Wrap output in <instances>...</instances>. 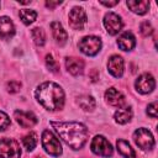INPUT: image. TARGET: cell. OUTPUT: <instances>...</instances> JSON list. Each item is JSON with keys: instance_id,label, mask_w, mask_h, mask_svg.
Here are the masks:
<instances>
[{"instance_id": "cell-13", "label": "cell", "mask_w": 158, "mask_h": 158, "mask_svg": "<svg viewBox=\"0 0 158 158\" xmlns=\"http://www.w3.org/2000/svg\"><path fill=\"white\" fill-rule=\"evenodd\" d=\"M105 100L109 105L111 106H116V107H121L125 104V96L121 91H118L115 88H109L105 91Z\"/></svg>"}, {"instance_id": "cell-29", "label": "cell", "mask_w": 158, "mask_h": 158, "mask_svg": "<svg viewBox=\"0 0 158 158\" xmlns=\"http://www.w3.org/2000/svg\"><path fill=\"white\" fill-rule=\"evenodd\" d=\"M20 88H21V83H19V81H16V80H10V81H7V84H6L7 91H9V93H12V94L17 93V91L20 90Z\"/></svg>"}, {"instance_id": "cell-28", "label": "cell", "mask_w": 158, "mask_h": 158, "mask_svg": "<svg viewBox=\"0 0 158 158\" xmlns=\"http://www.w3.org/2000/svg\"><path fill=\"white\" fill-rule=\"evenodd\" d=\"M9 126H10V118H9V116L4 111H0V131H5Z\"/></svg>"}, {"instance_id": "cell-8", "label": "cell", "mask_w": 158, "mask_h": 158, "mask_svg": "<svg viewBox=\"0 0 158 158\" xmlns=\"http://www.w3.org/2000/svg\"><path fill=\"white\" fill-rule=\"evenodd\" d=\"M104 26L109 35L115 36L117 35L122 28V20L121 17L115 12H107L104 16Z\"/></svg>"}, {"instance_id": "cell-2", "label": "cell", "mask_w": 158, "mask_h": 158, "mask_svg": "<svg viewBox=\"0 0 158 158\" xmlns=\"http://www.w3.org/2000/svg\"><path fill=\"white\" fill-rule=\"evenodd\" d=\"M35 96L37 101L49 111L60 110L64 105V91L53 81H44L40 84L35 91Z\"/></svg>"}, {"instance_id": "cell-22", "label": "cell", "mask_w": 158, "mask_h": 158, "mask_svg": "<svg viewBox=\"0 0 158 158\" xmlns=\"http://www.w3.org/2000/svg\"><path fill=\"white\" fill-rule=\"evenodd\" d=\"M19 16H20L21 21H22L25 25H30V23H32V22L36 20V17H37V12H36L35 10L22 9V10H20Z\"/></svg>"}, {"instance_id": "cell-21", "label": "cell", "mask_w": 158, "mask_h": 158, "mask_svg": "<svg viewBox=\"0 0 158 158\" xmlns=\"http://www.w3.org/2000/svg\"><path fill=\"white\" fill-rule=\"evenodd\" d=\"M78 105L84 111H93L96 106V101L90 95H81V96L78 98Z\"/></svg>"}, {"instance_id": "cell-23", "label": "cell", "mask_w": 158, "mask_h": 158, "mask_svg": "<svg viewBox=\"0 0 158 158\" xmlns=\"http://www.w3.org/2000/svg\"><path fill=\"white\" fill-rule=\"evenodd\" d=\"M31 35H32V38H33V42L36 43V46L42 47L46 43V33L42 28H40V27L32 28Z\"/></svg>"}, {"instance_id": "cell-15", "label": "cell", "mask_w": 158, "mask_h": 158, "mask_svg": "<svg viewBox=\"0 0 158 158\" xmlns=\"http://www.w3.org/2000/svg\"><path fill=\"white\" fill-rule=\"evenodd\" d=\"M65 67L67 70L72 74V75H80L84 70V62L80 58H75V57H68L65 59Z\"/></svg>"}, {"instance_id": "cell-3", "label": "cell", "mask_w": 158, "mask_h": 158, "mask_svg": "<svg viewBox=\"0 0 158 158\" xmlns=\"http://www.w3.org/2000/svg\"><path fill=\"white\" fill-rule=\"evenodd\" d=\"M42 146L44 148V151L53 157H58L62 154V144L59 142V139L54 136L53 132H51L49 130H44L42 132Z\"/></svg>"}, {"instance_id": "cell-24", "label": "cell", "mask_w": 158, "mask_h": 158, "mask_svg": "<svg viewBox=\"0 0 158 158\" xmlns=\"http://www.w3.org/2000/svg\"><path fill=\"white\" fill-rule=\"evenodd\" d=\"M22 143H23V147H25L28 152L33 151V148H35L36 144H37V135H36L35 132L27 133V135L22 138Z\"/></svg>"}, {"instance_id": "cell-12", "label": "cell", "mask_w": 158, "mask_h": 158, "mask_svg": "<svg viewBox=\"0 0 158 158\" xmlns=\"http://www.w3.org/2000/svg\"><path fill=\"white\" fill-rule=\"evenodd\" d=\"M107 70L109 73L115 77V78H121L122 74H123V70H125V64H123V59L117 56V54H114L109 58V62H107Z\"/></svg>"}, {"instance_id": "cell-5", "label": "cell", "mask_w": 158, "mask_h": 158, "mask_svg": "<svg viewBox=\"0 0 158 158\" xmlns=\"http://www.w3.org/2000/svg\"><path fill=\"white\" fill-rule=\"evenodd\" d=\"M90 149L94 154L100 156V157H105L109 158L112 156L114 153V148L111 146V143L104 137V136H95L90 143Z\"/></svg>"}, {"instance_id": "cell-1", "label": "cell", "mask_w": 158, "mask_h": 158, "mask_svg": "<svg viewBox=\"0 0 158 158\" xmlns=\"http://www.w3.org/2000/svg\"><path fill=\"white\" fill-rule=\"evenodd\" d=\"M52 127L58 133V136L69 146L72 149H80L84 147L88 139V128L85 125L69 121H51Z\"/></svg>"}, {"instance_id": "cell-9", "label": "cell", "mask_w": 158, "mask_h": 158, "mask_svg": "<svg viewBox=\"0 0 158 158\" xmlns=\"http://www.w3.org/2000/svg\"><path fill=\"white\" fill-rule=\"evenodd\" d=\"M135 88H136V90H137L139 94H149V93H152L153 89L156 88V80H154V78H153L151 74H148V73L141 74V75L136 79Z\"/></svg>"}, {"instance_id": "cell-6", "label": "cell", "mask_w": 158, "mask_h": 158, "mask_svg": "<svg viewBox=\"0 0 158 158\" xmlns=\"http://www.w3.org/2000/svg\"><path fill=\"white\" fill-rule=\"evenodd\" d=\"M133 141L142 151H149L154 147V138L149 130L147 128H137L133 132Z\"/></svg>"}, {"instance_id": "cell-20", "label": "cell", "mask_w": 158, "mask_h": 158, "mask_svg": "<svg viewBox=\"0 0 158 158\" xmlns=\"http://www.w3.org/2000/svg\"><path fill=\"white\" fill-rule=\"evenodd\" d=\"M116 148H117V152L123 157V158H135L136 157V153L133 151V148L131 147V144L125 141V139H118L116 142Z\"/></svg>"}, {"instance_id": "cell-4", "label": "cell", "mask_w": 158, "mask_h": 158, "mask_svg": "<svg viewBox=\"0 0 158 158\" xmlns=\"http://www.w3.org/2000/svg\"><path fill=\"white\" fill-rule=\"evenodd\" d=\"M101 46H102V42L96 36H85L78 43L80 52L84 53L85 56H90V57L96 56L100 52Z\"/></svg>"}, {"instance_id": "cell-7", "label": "cell", "mask_w": 158, "mask_h": 158, "mask_svg": "<svg viewBox=\"0 0 158 158\" xmlns=\"http://www.w3.org/2000/svg\"><path fill=\"white\" fill-rule=\"evenodd\" d=\"M21 148L17 141L12 138L0 139V158H20Z\"/></svg>"}, {"instance_id": "cell-19", "label": "cell", "mask_w": 158, "mask_h": 158, "mask_svg": "<svg viewBox=\"0 0 158 158\" xmlns=\"http://www.w3.org/2000/svg\"><path fill=\"white\" fill-rule=\"evenodd\" d=\"M114 118L120 125H125V123L130 122L131 118H132V109L130 106L120 107L118 110H116V112L114 115Z\"/></svg>"}, {"instance_id": "cell-25", "label": "cell", "mask_w": 158, "mask_h": 158, "mask_svg": "<svg viewBox=\"0 0 158 158\" xmlns=\"http://www.w3.org/2000/svg\"><path fill=\"white\" fill-rule=\"evenodd\" d=\"M46 65H47V68H48L51 72H53V73L59 72V65H58V63L56 62V59H54L51 54H47V56H46Z\"/></svg>"}, {"instance_id": "cell-31", "label": "cell", "mask_w": 158, "mask_h": 158, "mask_svg": "<svg viewBox=\"0 0 158 158\" xmlns=\"http://www.w3.org/2000/svg\"><path fill=\"white\" fill-rule=\"evenodd\" d=\"M60 4H62V1H46V6L49 9H54L56 6H58Z\"/></svg>"}, {"instance_id": "cell-30", "label": "cell", "mask_w": 158, "mask_h": 158, "mask_svg": "<svg viewBox=\"0 0 158 158\" xmlns=\"http://www.w3.org/2000/svg\"><path fill=\"white\" fill-rule=\"evenodd\" d=\"M100 4H102L104 6H107V7H112V6L117 5V4H118V1H117V0H115V1H104V0H101V1H100Z\"/></svg>"}, {"instance_id": "cell-10", "label": "cell", "mask_w": 158, "mask_h": 158, "mask_svg": "<svg viewBox=\"0 0 158 158\" xmlns=\"http://www.w3.org/2000/svg\"><path fill=\"white\" fill-rule=\"evenodd\" d=\"M86 23V14L83 7L75 6L69 12V25L73 30H83Z\"/></svg>"}, {"instance_id": "cell-11", "label": "cell", "mask_w": 158, "mask_h": 158, "mask_svg": "<svg viewBox=\"0 0 158 158\" xmlns=\"http://www.w3.org/2000/svg\"><path fill=\"white\" fill-rule=\"evenodd\" d=\"M14 116L17 121V123L23 127V128H28L32 127L37 123V117L33 112L31 111H23V110H16L14 112Z\"/></svg>"}, {"instance_id": "cell-26", "label": "cell", "mask_w": 158, "mask_h": 158, "mask_svg": "<svg viewBox=\"0 0 158 158\" xmlns=\"http://www.w3.org/2000/svg\"><path fill=\"white\" fill-rule=\"evenodd\" d=\"M139 32H141L144 37L151 36V35L153 33V27H152L151 22H148V21L141 22V25H139Z\"/></svg>"}, {"instance_id": "cell-27", "label": "cell", "mask_w": 158, "mask_h": 158, "mask_svg": "<svg viewBox=\"0 0 158 158\" xmlns=\"http://www.w3.org/2000/svg\"><path fill=\"white\" fill-rule=\"evenodd\" d=\"M147 115L151 116L152 118H157V116H158V104H157V101H153V102H151L148 105Z\"/></svg>"}, {"instance_id": "cell-14", "label": "cell", "mask_w": 158, "mask_h": 158, "mask_svg": "<svg viewBox=\"0 0 158 158\" xmlns=\"http://www.w3.org/2000/svg\"><path fill=\"white\" fill-rule=\"evenodd\" d=\"M15 35V26L10 17L0 16V37L1 38H11Z\"/></svg>"}, {"instance_id": "cell-16", "label": "cell", "mask_w": 158, "mask_h": 158, "mask_svg": "<svg viewBox=\"0 0 158 158\" xmlns=\"http://www.w3.org/2000/svg\"><path fill=\"white\" fill-rule=\"evenodd\" d=\"M51 28H52V33H53V37L56 40V42L59 44V46H63L65 44L67 40H68V33L67 31L63 28V26L58 22V21H53L51 23Z\"/></svg>"}, {"instance_id": "cell-17", "label": "cell", "mask_w": 158, "mask_h": 158, "mask_svg": "<svg viewBox=\"0 0 158 158\" xmlns=\"http://www.w3.org/2000/svg\"><path fill=\"white\" fill-rule=\"evenodd\" d=\"M117 46L122 51H131L136 46V38L131 32H123L117 38Z\"/></svg>"}, {"instance_id": "cell-18", "label": "cell", "mask_w": 158, "mask_h": 158, "mask_svg": "<svg viewBox=\"0 0 158 158\" xmlns=\"http://www.w3.org/2000/svg\"><path fill=\"white\" fill-rule=\"evenodd\" d=\"M126 4L128 6V9L137 15H144L149 9V1H147V0H139V1L128 0Z\"/></svg>"}]
</instances>
